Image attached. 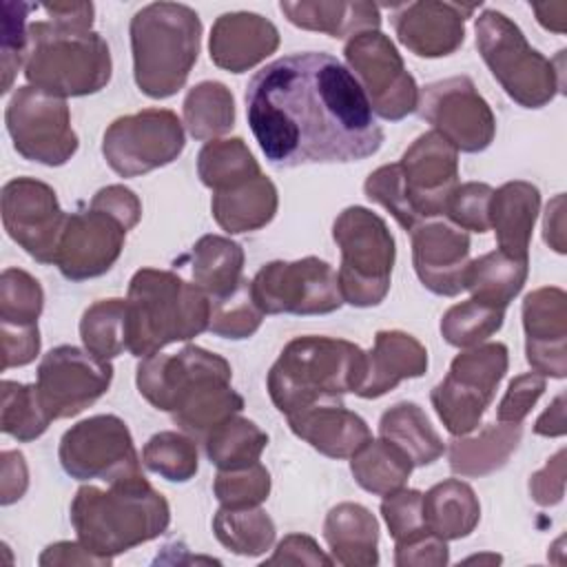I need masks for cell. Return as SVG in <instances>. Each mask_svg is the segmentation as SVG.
Masks as SVG:
<instances>
[{
    "label": "cell",
    "mask_w": 567,
    "mask_h": 567,
    "mask_svg": "<svg viewBox=\"0 0 567 567\" xmlns=\"http://www.w3.org/2000/svg\"><path fill=\"white\" fill-rule=\"evenodd\" d=\"M244 100L250 131L277 168L359 162L383 144L365 93L330 53H290L266 64Z\"/></svg>",
    "instance_id": "obj_1"
},
{
    "label": "cell",
    "mask_w": 567,
    "mask_h": 567,
    "mask_svg": "<svg viewBox=\"0 0 567 567\" xmlns=\"http://www.w3.org/2000/svg\"><path fill=\"white\" fill-rule=\"evenodd\" d=\"M71 525L89 551L113 558L162 536L171 525V505L144 474L109 489L82 485L71 501Z\"/></svg>",
    "instance_id": "obj_2"
},
{
    "label": "cell",
    "mask_w": 567,
    "mask_h": 567,
    "mask_svg": "<svg viewBox=\"0 0 567 567\" xmlns=\"http://www.w3.org/2000/svg\"><path fill=\"white\" fill-rule=\"evenodd\" d=\"M365 377V352L346 339L295 337L272 363L266 388L275 408L290 416L317 403L341 401Z\"/></svg>",
    "instance_id": "obj_3"
},
{
    "label": "cell",
    "mask_w": 567,
    "mask_h": 567,
    "mask_svg": "<svg viewBox=\"0 0 567 567\" xmlns=\"http://www.w3.org/2000/svg\"><path fill=\"white\" fill-rule=\"evenodd\" d=\"M210 299L171 270L140 268L126 292V341L137 359L208 330Z\"/></svg>",
    "instance_id": "obj_4"
},
{
    "label": "cell",
    "mask_w": 567,
    "mask_h": 567,
    "mask_svg": "<svg viewBox=\"0 0 567 567\" xmlns=\"http://www.w3.org/2000/svg\"><path fill=\"white\" fill-rule=\"evenodd\" d=\"M133 78L153 97L175 95L188 80L202 42V20L179 2H151L131 18Z\"/></svg>",
    "instance_id": "obj_5"
},
{
    "label": "cell",
    "mask_w": 567,
    "mask_h": 567,
    "mask_svg": "<svg viewBox=\"0 0 567 567\" xmlns=\"http://www.w3.org/2000/svg\"><path fill=\"white\" fill-rule=\"evenodd\" d=\"M113 73L106 40L86 24L38 20L29 24L24 78L58 97H82L102 91Z\"/></svg>",
    "instance_id": "obj_6"
},
{
    "label": "cell",
    "mask_w": 567,
    "mask_h": 567,
    "mask_svg": "<svg viewBox=\"0 0 567 567\" xmlns=\"http://www.w3.org/2000/svg\"><path fill=\"white\" fill-rule=\"evenodd\" d=\"M474 33L483 62L516 104L540 109L563 93L565 51L547 60L527 42L518 24L496 9H485L476 18Z\"/></svg>",
    "instance_id": "obj_7"
},
{
    "label": "cell",
    "mask_w": 567,
    "mask_h": 567,
    "mask_svg": "<svg viewBox=\"0 0 567 567\" xmlns=\"http://www.w3.org/2000/svg\"><path fill=\"white\" fill-rule=\"evenodd\" d=\"M332 239L341 250L337 279L343 303L379 306L390 290L396 259L388 224L365 206H348L332 224Z\"/></svg>",
    "instance_id": "obj_8"
},
{
    "label": "cell",
    "mask_w": 567,
    "mask_h": 567,
    "mask_svg": "<svg viewBox=\"0 0 567 567\" xmlns=\"http://www.w3.org/2000/svg\"><path fill=\"white\" fill-rule=\"evenodd\" d=\"M507 365V346L498 341L472 346L452 359L450 372L430 392L432 408L452 436H465L478 427Z\"/></svg>",
    "instance_id": "obj_9"
},
{
    "label": "cell",
    "mask_w": 567,
    "mask_h": 567,
    "mask_svg": "<svg viewBox=\"0 0 567 567\" xmlns=\"http://www.w3.org/2000/svg\"><path fill=\"white\" fill-rule=\"evenodd\" d=\"M343 55L348 71L359 82L374 115L399 122L416 111V80L385 33L374 29L352 35L343 47Z\"/></svg>",
    "instance_id": "obj_10"
},
{
    "label": "cell",
    "mask_w": 567,
    "mask_h": 567,
    "mask_svg": "<svg viewBox=\"0 0 567 567\" xmlns=\"http://www.w3.org/2000/svg\"><path fill=\"white\" fill-rule=\"evenodd\" d=\"M250 292L264 315H330L343 306L337 272L319 257L261 266Z\"/></svg>",
    "instance_id": "obj_11"
},
{
    "label": "cell",
    "mask_w": 567,
    "mask_h": 567,
    "mask_svg": "<svg viewBox=\"0 0 567 567\" xmlns=\"http://www.w3.org/2000/svg\"><path fill=\"white\" fill-rule=\"evenodd\" d=\"M62 470L78 481L120 483L142 476L131 430L115 414H95L64 432L58 447Z\"/></svg>",
    "instance_id": "obj_12"
},
{
    "label": "cell",
    "mask_w": 567,
    "mask_h": 567,
    "mask_svg": "<svg viewBox=\"0 0 567 567\" xmlns=\"http://www.w3.org/2000/svg\"><path fill=\"white\" fill-rule=\"evenodd\" d=\"M186 146L184 124L168 109H144L109 124L102 155L120 177L146 175L175 162Z\"/></svg>",
    "instance_id": "obj_13"
},
{
    "label": "cell",
    "mask_w": 567,
    "mask_h": 567,
    "mask_svg": "<svg viewBox=\"0 0 567 567\" xmlns=\"http://www.w3.org/2000/svg\"><path fill=\"white\" fill-rule=\"evenodd\" d=\"M4 122L13 148L29 162L62 166L78 151L66 100L38 86L16 89L7 104Z\"/></svg>",
    "instance_id": "obj_14"
},
{
    "label": "cell",
    "mask_w": 567,
    "mask_h": 567,
    "mask_svg": "<svg viewBox=\"0 0 567 567\" xmlns=\"http://www.w3.org/2000/svg\"><path fill=\"white\" fill-rule=\"evenodd\" d=\"M416 111L441 137L463 153L485 151L496 135V117L467 75L423 86Z\"/></svg>",
    "instance_id": "obj_15"
},
{
    "label": "cell",
    "mask_w": 567,
    "mask_h": 567,
    "mask_svg": "<svg viewBox=\"0 0 567 567\" xmlns=\"http://www.w3.org/2000/svg\"><path fill=\"white\" fill-rule=\"evenodd\" d=\"M396 164L412 228L443 215L458 186V151L436 131H427L405 148Z\"/></svg>",
    "instance_id": "obj_16"
},
{
    "label": "cell",
    "mask_w": 567,
    "mask_h": 567,
    "mask_svg": "<svg viewBox=\"0 0 567 567\" xmlns=\"http://www.w3.org/2000/svg\"><path fill=\"white\" fill-rule=\"evenodd\" d=\"M113 381V365L89 350L58 346L38 365V396L42 408L55 419H71L106 394Z\"/></svg>",
    "instance_id": "obj_17"
},
{
    "label": "cell",
    "mask_w": 567,
    "mask_h": 567,
    "mask_svg": "<svg viewBox=\"0 0 567 567\" xmlns=\"http://www.w3.org/2000/svg\"><path fill=\"white\" fill-rule=\"evenodd\" d=\"M230 363L199 346H186L175 354L144 357L135 372L140 394L168 414H175L197 390L210 383H230Z\"/></svg>",
    "instance_id": "obj_18"
},
{
    "label": "cell",
    "mask_w": 567,
    "mask_h": 567,
    "mask_svg": "<svg viewBox=\"0 0 567 567\" xmlns=\"http://www.w3.org/2000/svg\"><path fill=\"white\" fill-rule=\"evenodd\" d=\"M66 217L55 190L35 177H13L2 186L4 230L40 264H55Z\"/></svg>",
    "instance_id": "obj_19"
},
{
    "label": "cell",
    "mask_w": 567,
    "mask_h": 567,
    "mask_svg": "<svg viewBox=\"0 0 567 567\" xmlns=\"http://www.w3.org/2000/svg\"><path fill=\"white\" fill-rule=\"evenodd\" d=\"M126 228L104 210L86 208L66 217L55 266L71 281L100 277L120 259Z\"/></svg>",
    "instance_id": "obj_20"
},
{
    "label": "cell",
    "mask_w": 567,
    "mask_h": 567,
    "mask_svg": "<svg viewBox=\"0 0 567 567\" xmlns=\"http://www.w3.org/2000/svg\"><path fill=\"white\" fill-rule=\"evenodd\" d=\"M412 233V264L421 284L441 297H456L465 290L470 266V235L452 221L427 219Z\"/></svg>",
    "instance_id": "obj_21"
},
{
    "label": "cell",
    "mask_w": 567,
    "mask_h": 567,
    "mask_svg": "<svg viewBox=\"0 0 567 567\" xmlns=\"http://www.w3.org/2000/svg\"><path fill=\"white\" fill-rule=\"evenodd\" d=\"M478 4L461 2H408L392 7V27L399 42L419 58H443L465 40V20Z\"/></svg>",
    "instance_id": "obj_22"
},
{
    "label": "cell",
    "mask_w": 567,
    "mask_h": 567,
    "mask_svg": "<svg viewBox=\"0 0 567 567\" xmlns=\"http://www.w3.org/2000/svg\"><path fill=\"white\" fill-rule=\"evenodd\" d=\"M525 357L534 372L551 379L567 374V295L558 286L536 288L523 299Z\"/></svg>",
    "instance_id": "obj_23"
},
{
    "label": "cell",
    "mask_w": 567,
    "mask_h": 567,
    "mask_svg": "<svg viewBox=\"0 0 567 567\" xmlns=\"http://www.w3.org/2000/svg\"><path fill=\"white\" fill-rule=\"evenodd\" d=\"M279 47L277 27L252 11H230L221 13L208 38V51L213 64L228 73H244Z\"/></svg>",
    "instance_id": "obj_24"
},
{
    "label": "cell",
    "mask_w": 567,
    "mask_h": 567,
    "mask_svg": "<svg viewBox=\"0 0 567 567\" xmlns=\"http://www.w3.org/2000/svg\"><path fill=\"white\" fill-rule=\"evenodd\" d=\"M286 419L295 436L328 458H352L372 441L368 423L341 401L317 403Z\"/></svg>",
    "instance_id": "obj_25"
},
{
    "label": "cell",
    "mask_w": 567,
    "mask_h": 567,
    "mask_svg": "<svg viewBox=\"0 0 567 567\" xmlns=\"http://www.w3.org/2000/svg\"><path fill=\"white\" fill-rule=\"evenodd\" d=\"M427 370L425 346L403 330H379L365 352V377L354 392L361 399H379L405 379H419Z\"/></svg>",
    "instance_id": "obj_26"
},
{
    "label": "cell",
    "mask_w": 567,
    "mask_h": 567,
    "mask_svg": "<svg viewBox=\"0 0 567 567\" xmlns=\"http://www.w3.org/2000/svg\"><path fill=\"white\" fill-rule=\"evenodd\" d=\"M540 210V190L532 182H505L489 199V228L496 233L498 250L527 259L532 230Z\"/></svg>",
    "instance_id": "obj_27"
},
{
    "label": "cell",
    "mask_w": 567,
    "mask_h": 567,
    "mask_svg": "<svg viewBox=\"0 0 567 567\" xmlns=\"http://www.w3.org/2000/svg\"><path fill=\"white\" fill-rule=\"evenodd\" d=\"M332 560L343 567L379 565V520L359 503L334 505L323 520Z\"/></svg>",
    "instance_id": "obj_28"
},
{
    "label": "cell",
    "mask_w": 567,
    "mask_h": 567,
    "mask_svg": "<svg viewBox=\"0 0 567 567\" xmlns=\"http://www.w3.org/2000/svg\"><path fill=\"white\" fill-rule=\"evenodd\" d=\"M523 439V423H487L476 436H454L450 441V470L465 478L487 476L501 470L518 450Z\"/></svg>",
    "instance_id": "obj_29"
},
{
    "label": "cell",
    "mask_w": 567,
    "mask_h": 567,
    "mask_svg": "<svg viewBox=\"0 0 567 567\" xmlns=\"http://www.w3.org/2000/svg\"><path fill=\"white\" fill-rule=\"evenodd\" d=\"M279 11L299 29L328 33L330 38H352L363 31H374L381 24L379 4L374 2H341V0H301L279 2Z\"/></svg>",
    "instance_id": "obj_30"
},
{
    "label": "cell",
    "mask_w": 567,
    "mask_h": 567,
    "mask_svg": "<svg viewBox=\"0 0 567 567\" xmlns=\"http://www.w3.org/2000/svg\"><path fill=\"white\" fill-rule=\"evenodd\" d=\"M277 206V188L264 173L237 188L213 193L210 202L217 226L230 235L264 228L272 221Z\"/></svg>",
    "instance_id": "obj_31"
},
{
    "label": "cell",
    "mask_w": 567,
    "mask_h": 567,
    "mask_svg": "<svg viewBox=\"0 0 567 567\" xmlns=\"http://www.w3.org/2000/svg\"><path fill=\"white\" fill-rule=\"evenodd\" d=\"M423 516L432 534L443 540H458L476 529L481 503L465 481L445 478L423 494Z\"/></svg>",
    "instance_id": "obj_32"
},
{
    "label": "cell",
    "mask_w": 567,
    "mask_h": 567,
    "mask_svg": "<svg viewBox=\"0 0 567 567\" xmlns=\"http://www.w3.org/2000/svg\"><path fill=\"white\" fill-rule=\"evenodd\" d=\"M527 272L529 259H518L496 248L470 261L465 272V290H470V299L505 310L523 290Z\"/></svg>",
    "instance_id": "obj_33"
},
{
    "label": "cell",
    "mask_w": 567,
    "mask_h": 567,
    "mask_svg": "<svg viewBox=\"0 0 567 567\" xmlns=\"http://www.w3.org/2000/svg\"><path fill=\"white\" fill-rule=\"evenodd\" d=\"M379 436L401 447L412 458L414 467L430 465L445 452V443L427 414L412 401L394 403L381 414Z\"/></svg>",
    "instance_id": "obj_34"
},
{
    "label": "cell",
    "mask_w": 567,
    "mask_h": 567,
    "mask_svg": "<svg viewBox=\"0 0 567 567\" xmlns=\"http://www.w3.org/2000/svg\"><path fill=\"white\" fill-rule=\"evenodd\" d=\"M193 281L208 299L233 292L244 281V248L221 235H204L190 252Z\"/></svg>",
    "instance_id": "obj_35"
},
{
    "label": "cell",
    "mask_w": 567,
    "mask_h": 567,
    "mask_svg": "<svg viewBox=\"0 0 567 567\" xmlns=\"http://www.w3.org/2000/svg\"><path fill=\"white\" fill-rule=\"evenodd\" d=\"M414 470L412 458L385 439H372L352 458L350 472L359 487L374 496H388L401 489Z\"/></svg>",
    "instance_id": "obj_36"
},
{
    "label": "cell",
    "mask_w": 567,
    "mask_h": 567,
    "mask_svg": "<svg viewBox=\"0 0 567 567\" xmlns=\"http://www.w3.org/2000/svg\"><path fill=\"white\" fill-rule=\"evenodd\" d=\"M197 175L213 193L237 188L261 175L257 159L241 137L206 142L197 153Z\"/></svg>",
    "instance_id": "obj_37"
},
{
    "label": "cell",
    "mask_w": 567,
    "mask_h": 567,
    "mask_svg": "<svg viewBox=\"0 0 567 567\" xmlns=\"http://www.w3.org/2000/svg\"><path fill=\"white\" fill-rule=\"evenodd\" d=\"M208 461L217 470H239L259 461L268 445V434L246 416H230L204 436Z\"/></svg>",
    "instance_id": "obj_38"
},
{
    "label": "cell",
    "mask_w": 567,
    "mask_h": 567,
    "mask_svg": "<svg viewBox=\"0 0 567 567\" xmlns=\"http://www.w3.org/2000/svg\"><path fill=\"white\" fill-rule=\"evenodd\" d=\"M182 115L195 140H217L235 126V97L226 84L206 80L186 93Z\"/></svg>",
    "instance_id": "obj_39"
},
{
    "label": "cell",
    "mask_w": 567,
    "mask_h": 567,
    "mask_svg": "<svg viewBox=\"0 0 567 567\" xmlns=\"http://www.w3.org/2000/svg\"><path fill=\"white\" fill-rule=\"evenodd\" d=\"M217 540L237 556H261L275 543V520L257 507H219L213 516Z\"/></svg>",
    "instance_id": "obj_40"
},
{
    "label": "cell",
    "mask_w": 567,
    "mask_h": 567,
    "mask_svg": "<svg viewBox=\"0 0 567 567\" xmlns=\"http://www.w3.org/2000/svg\"><path fill=\"white\" fill-rule=\"evenodd\" d=\"M80 339L84 350L111 361L128 350L126 341V299H100L91 303L80 319Z\"/></svg>",
    "instance_id": "obj_41"
},
{
    "label": "cell",
    "mask_w": 567,
    "mask_h": 567,
    "mask_svg": "<svg viewBox=\"0 0 567 567\" xmlns=\"http://www.w3.org/2000/svg\"><path fill=\"white\" fill-rule=\"evenodd\" d=\"M244 410V399L230 383H213L195 392L173 416L175 425L193 439H202L226 419Z\"/></svg>",
    "instance_id": "obj_42"
},
{
    "label": "cell",
    "mask_w": 567,
    "mask_h": 567,
    "mask_svg": "<svg viewBox=\"0 0 567 567\" xmlns=\"http://www.w3.org/2000/svg\"><path fill=\"white\" fill-rule=\"evenodd\" d=\"M2 408H0V427L4 434L13 436L20 443L35 441L42 436L51 423V416L42 408L35 383H18L4 379L0 383Z\"/></svg>",
    "instance_id": "obj_43"
},
{
    "label": "cell",
    "mask_w": 567,
    "mask_h": 567,
    "mask_svg": "<svg viewBox=\"0 0 567 567\" xmlns=\"http://www.w3.org/2000/svg\"><path fill=\"white\" fill-rule=\"evenodd\" d=\"M142 463L171 483H186L199 467L195 439L186 432H157L144 443Z\"/></svg>",
    "instance_id": "obj_44"
},
{
    "label": "cell",
    "mask_w": 567,
    "mask_h": 567,
    "mask_svg": "<svg viewBox=\"0 0 567 567\" xmlns=\"http://www.w3.org/2000/svg\"><path fill=\"white\" fill-rule=\"evenodd\" d=\"M503 308L481 303L476 299L452 306L441 319V334L454 348H472L501 330Z\"/></svg>",
    "instance_id": "obj_45"
},
{
    "label": "cell",
    "mask_w": 567,
    "mask_h": 567,
    "mask_svg": "<svg viewBox=\"0 0 567 567\" xmlns=\"http://www.w3.org/2000/svg\"><path fill=\"white\" fill-rule=\"evenodd\" d=\"M261 321L264 312L255 303L246 277L233 292L210 299L208 332L221 339H248L259 330Z\"/></svg>",
    "instance_id": "obj_46"
},
{
    "label": "cell",
    "mask_w": 567,
    "mask_h": 567,
    "mask_svg": "<svg viewBox=\"0 0 567 567\" xmlns=\"http://www.w3.org/2000/svg\"><path fill=\"white\" fill-rule=\"evenodd\" d=\"M44 308V290L22 268H4L0 275V323L35 326Z\"/></svg>",
    "instance_id": "obj_47"
},
{
    "label": "cell",
    "mask_w": 567,
    "mask_h": 567,
    "mask_svg": "<svg viewBox=\"0 0 567 567\" xmlns=\"http://www.w3.org/2000/svg\"><path fill=\"white\" fill-rule=\"evenodd\" d=\"M213 492L221 507H257L270 494V474L259 461L239 470H219Z\"/></svg>",
    "instance_id": "obj_48"
},
{
    "label": "cell",
    "mask_w": 567,
    "mask_h": 567,
    "mask_svg": "<svg viewBox=\"0 0 567 567\" xmlns=\"http://www.w3.org/2000/svg\"><path fill=\"white\" fill-rule=\"evenodd\" d=\"M27 2H2V93L13 84L18 69L27 60L29 51V11Z\"/></svg>",
    "instance_id": "obj_49"
},
{
    "label": "cell",
    "mask_w": 567,
    "mask_h": 567,
    "mask_svg": "<svg viewBox=\"0 0 567 567\" xmlns=\"http://www.w3.org/2000/svg\"><path fill=\"white\" fill-rule=\"evenodd\" d=\"M492 193H494V188L485 182L458 184L452 190L443 215H447V219L465 233L467 230L485 233V230H489Z\"/></svg>",
    "instance_id": "obj_50"
},
{
    "label": "cell",
    "mask_w": 567,
    "mask_h": 567,
    "mask_svg": "<svg viewBox=\"0 0 567 567\" xmlns=\"http://www.w3.org/2000/svg\"><path fill=\"white\" fill-rule=\"evenodd\" d=\"M381 516L394 543H401L427 532L425 516H423V494L419 489L401 487L383 496Z\"/></svg>",
    "instance_id": "obj_51"
},
{
    "label": "cell",
    "mask_w": 567,
    "mask_h": 567,
    "mask_svg": "<svg viewBox=\"0 0 567 567\" xmlns=\"http://www.w3.org/2000/svg\"><path fill=\"white\" fill-rule=\"evenodd\" d=\"M547 381L538 372H525L509 381L501 403L496 405V421L501 423H523L532 412L536 401L543 396Z\"/></svg>",
    "instance_id": "obj_52"
},
{
    "label": "cell",
    "mask_w": 567,
    "mask_h": 567,
    "mask_svg": "<svg viewBox=\"0 0 567 567\" xmlns=\"http://www.w3.org/2000/svg\"><path fill=\"white\" fill-rule=\"evenodd\" d=\"M447 563H450L447 540L432 534L430 529L394 545V565L396 567H412V565L443 567Z\"/></svg>",
    "instance_id": "obj_53"
},
{
    "label": "cell",
    "mask_w": 567,
    "mask_h": 567,
    "mask_svg": "<svg viewBox=\"0 0 567 567\" xmlns=\"http://www.w3.org/2000/svg\"><path fill=\"white\" fill-rule=\"evenodd\" d=\"M2 341V370L29 365L40 352V330L35 326L0 323Z\"/></svg>",
    "instance_id": "obj_54"
},
{
    "label": "cell",
    "mask_w": 567,
    "mask_h": 567,
    "mask_svg": "<svg viewBox=\"0 0 567 567\" xmlns=\"http://www.w3.org/2000/svg\"><path fill=\"white\" fill-rule=\"evenodd\" d=\"M89 206L109 213V215L115 217L126 230L135 228L137 221H140V217H142V202H140V197H137L131 188H126V186H122V184H111V186L100 188V190L93 195V199H91Z\"/></svg>",
    "instance_id": "obj_55"
},
{
    "label": "cell",
    "mask_w": 567,
    "mask_h": 567,
    "mask_svg": "<svg viewBox=\"0 0 567 567\" xmlns=\"http://www.w3.org/2000/svg\"><path fill=\"white\" fill-rule=\"evenodd\" d=\"M529 496L540 507L558 505L565 496V450L560 447L545 467L529 476Z\"/></svg>",
    "instance_id": "obj_56"
},
{
    "label": "cell",
    "mask_w": 567,
    "mask_h": 567,
    "mask_svg": "<svg viewBox=\"0 0 567 567\" xmlns=\"http://www.w3.org/2000/svg\"><path fill=\"white\" fill-rule=\"evenodd\" d=\"M332 556L323 554L319 543L306 534H288L279 540L275 554L264 565H332Z\"/></svg>",
    "instance_id": "obj_57"
},
{
    "label": "cell",
    "mask_w": 567,
    "mask_h": 567,
    "mask_svg": "<svg viewBox=\"0 0 567 567\" xmlns=\"http://www.w3.org/2000/svg\"><path fill=\"white\" fill-rule=\"evenodd\" d=\"M2 472H0V503L11 505L20 501L29 487V470L22 452L4 450L0 454Z\"/></svg>",
    "instance_id": "obj_58"
},
{
    "label": "cell",
    "mask_w": 567,
    "mask_h": 567,
    "mask_svg": "<svg viewBox=\"0 0 567 567\" xmlns=\"http://www.w3.org/2000/svg\"><path fill=\"white\" fill-rule=\"evenodd\" d=\"M38 563L42 567H53V565H111L113 558H104L97 556L93 551H89L80 540H60L49 545Z\"/></svg>",
    "instance_id": "obj_59"
},
{
    "label": "cell",
    "mask_w": 567,
    "mask_h": 567,
    "mask_svg": "<svg viewBox=\"0 0 567 567\" xmlns=\"http://www.w3.org/2000/svg\"><path fill=\"white\" fill-rule=\"evenodd\" d=\"M543 239L558 255L567 252V241H565V195L563 193H558L554 199H549V204L545 208Z\"/></svg>",
    "instance_id": "obj_60"
},
{
    "label": "cell",
    "mask_w": 567,
    "mask_h": 567,
    "mask_svg": "<svg viewBox=\"0 0 567 567\" xmlns=\"http://www.w3.org/2000/svg\"><path fill=\"white\" fill-rule=\"evenodd\" d=\"M565 392H560L549 405L547 410L536 419L534 423V434L538 436H563L565 434Z\"/></svg>",
    "instance_id": "obj_61"
},
{
    "label": "cell",
    "mask_w": 567,
    "mask_h": 567,
    "mask_svg": "<svg viewBox=\"0 0 567 567\" xmlns=\"http://www.w3.org/2000/svg\"><path fill=\"white\" fill-rule=\"evenodd\" d=\"M540 27L554 33L567 31V2H534L529 4Z\"/></svg>",
    "instance_id": "obj_62"
},
{
    "label": "cell",
    "mask_w": 567,
    "mask_h": 567,
    "mask_svg": "<svg viewBox=\"0 0 567 567\" xmlns=\"http://www.w3.org/2000/svg\"><path fill=\"white\" fill-rule=\"evenodd\" d=\"M465 563H501V556H496V554H481V556H470Z\"/></svg>",
    "instance_id": "obj_63"
}]
</instances>
